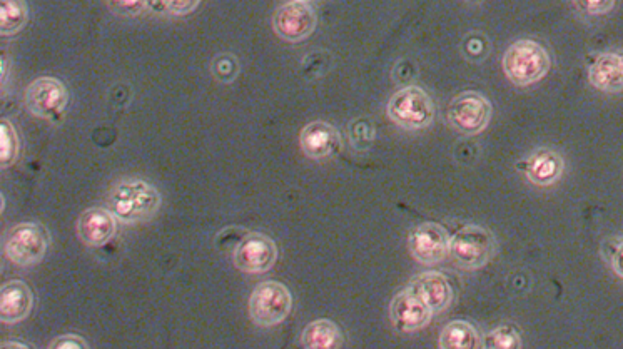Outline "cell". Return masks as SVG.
Instances as JSON below:
<instances>
[{"label":"cell","mask_w":623,"mask_h":349,"mask_svg":"<svg viewBox=\"0 0 623 349\" xmlns=\"http://www.w3.org/2000/svg\"><path fill=\"white\" fill-rule=\"evenodd\" d=\"M161 193L142 179H122L107 198L112 214L122 223H142L154 218L161 208Z\"/></svg>","instance_id":"6da1fadb"},{"label":"cell","mask_w":623,"mask_h":349,"mask_svg":"<svg viewBox=\"0 0 623 349\" xmlns=\"http://www.w3.org/2000/svg\"><path fill=\"white\" fill-rule=\"evenodd\" d=\"M550 66L547 49L530 39L515 42L503 56V71L515 86L535 84L547 76Z\"/></svg>","instance_id":"7a4b0ae2"},{"label":"cell","mask_w":623,"mask_h":349,"mask_svg":"<svg viewBox=\"0 0 623 349\" xmlns=\"http://www.w3.org/2000/svg\"><path fill=\"white\" fill-rule=\"evenodd\" d=\"M497 251V241L488 229L468 224L458 229L450 239V256L460 268H483Z\"/></svg>","instance_id":"3957f363"},{"label":"cell","mask_w":623,"mask_h":349,"mask_svg":"<svg viewBox=\"0 0 623 349\" xmlns=\"http://www.w3.org/2000/svg\"><path fill=\"white\" fill-rule=\"evenodd\" d=\"M388 116L391 121L405 129H425L435 119V106L421 87H403L391 96Z\"/></svg>","instance_id":"277c9868"},{"label":"cell","mask_w":623,"mask_h":349,"mask_svg":"<svg viewBox=\"0 0 623 349\" xmlns=\"http://www.w3.org/2000/svg\"><path fill=\"white\" fill-rule=\"evenodd\" d=\"M293 308V296L283 283L264 281L254 288L249 298V316L263 328L276 326L288 318Z\"/></svg>","instance_id":"5b68a950"},{"label":"cell","mask_w":623,"mask_h":349,"mask_svg":"<svg viewBox=\"0 0 623 349\" xmlns=\"http://www.w3.org/2000/svg\"><path fill=\"white\" fill-rule=\"evenodd\" d=\"M49 233L42 224L19 223L7 231L4 254L17 266H31L46 256Z\"/></svg>","instance_id":"8992f818"},{"label":"cell","mask_w":623,"mask_h":349,"mask_svg":"<svg viewBox=\"0 0 623 349\" xmlns=\"http://www.w3.org/2000/svg\"><path fill=\"white\" fill-rule=\"evenodd\" d=\"M446 117L456 131L465 136H475L492 119V104L480 92H461L460 96L450 102Z\"/></svg>","instance_id":"52a82bcc"},{"label":"cell","mask_w":623,"mask_h":349,"mask_svg":"<svg viewBox=\"0 0 623 349\" xmlns=\"http://www.w3.org/2000/svg\"><path fill=\"white\" fill-rule=\"evenodd\" d=\"M69 91L57 77H39L26 91V104L34 116L57 121L66 111Z\"/></svg>","instance_id":"ba28073f"},{"label":"cell","mask_w":623,"mask_h":349,"mask_svg":"<svg viewBox=\"0 0 623 349\" xmlns=\"http://www.w3.org/2000/svg\"><path fill=\"white\" fill-rule=\"evenodd\" d=\"M233 261L243 273H266L278 261V246L266 234L248 233L234 249Z\"/></svg>","instance_id":"9c48e42d"},{"label":"cell","mask_w":623,"mask_h":349,"mask_svg":"<svg viewBox=\"0 0 623 349\" xmlns=\"http://www.w3.org/2000/svg\"><path fill=\"white\" fill-rule=\"evenodd\" d=\"M316 14L306 2H288L274 12L273 27L283 41L299 42L315 31Z\"/></svg>","instance_id":"30bf717a"},{"label":"cell","mask_w":623,"mask_h":349,"mask_svg":"<svg viewBox=\"0 0 623 349\" xmlns=\"http://www.w3.org/2000/svg\"><path fill=\"white\" fill-rule=\"evenodd\" d=\"M450 239L441 224L423 223L411 231L408 246L416 261L435 264L450 254Z\"/></svg>","instance_id":"8fae6325"},{"label":"cell","mask_w":623,"mask_h":349,"mask_svg":"<svg viewBox=\"0 0 623 349\" xmlns=\"http://www.w3.org/2000/svg\"><path fill=\"white\" fill-rule=\"evenodd\" d=\"M391 321L401 333H413L430 323L433 311L428 304L408 286L396 294L390 306Z\"/></svg>","instance_id":"7c38bea8"},{"label":"cell","mask_w":623,"mask_h":349,"mask_svg":"<svg viewBox=\"0 0 623 349\" xmlns=\"http://www.w3.org/2000/svg\"><path fill=\"white\" fill-rule=\"evenodd\" d=\"M517 169L527 174L530 183L547 188L562 178L563 157L553 149L542 147L530 154L527 159L518 162Z\"/></svg>","instance_id":"4fadbf2b"},{"label":"cell","mask_w":623,"mask_h":349,"mask_svg":"<svg viewBox=\"0 0 623 349\" xmlns=\"http://www.w3.org/2000/svg\"><path fill=\"white\" fill-rule=\"evenodd\" d=\"M116 216L111 209L89 208L79 216L77 234L82 243L99 248L111 241L117 231Z\"/></svg>","instance_id":"5bb4252c"},{"label":"cell","mask_w":623,"mask_h":349,"mask_svg":"<svg viewBox=\"0 0 623 349\" xmlns=\"http://www.w3.org/2000/svg\"><path fill=\"white\" fill-rule=\"evenodd\" d=\"M588 81L598 91L617 92L623 89V49L602 52L588 66Z\"/></svg>","instance_id":"9a60e30c"},{"label":"cell","mask_w":623,"mask_h":349,"mask_svg":"<svg viewBox=\"0 0 623 349\" xmlns=\"http://www.w3.org/2000/svg\"><path fill=\"white\" fill-rule=\"evenodd\" d=\"M299 142L304 154L311 159L335 156L341 149L340 132L325 121L309 122L304 126Z\"/></svg>","instance_id":"2e32d148"},{"label":"cell","mask_w":623,"mask_h":349,"mask_svg":"<svg viewBox=\"0 0 623 349\" xmlns=\"http://www.w3.org/2000/svg\"><path fill=\"white\" fill-rule=\"evenodd\" d=\"M34 296L27 283L14 279L0 289V319L4 324L21 323L31 313Z\"/></svg>","instance_id":"e0dca14e"},{"label":"cell","mask_w":623,"mask_h":349,"mask_svg":"<svg viewBox=\"0 0 623 349\" xmlns=\"http://www.w3.org/2000/svg\"><path fill=\"white\" fill-rule=\"evenodd\" d=\"M410 288L420 296L433 314L441 313L453 301V288L445 274L428 271L411 279Z\"/></svg>","instance_id":"ac0fdd59"},{"label":"cell","mask_w":623,"mask_h":349,"mask_svg":"<svg viewBox=\"0 0 623 349\" xmlns=\"http://www.w3.org/2000/svg\"><path fill=\"white\" fill-rule=\"evenodd\" d=\"M299 341L306 349H330L340 348L345 339L338 324L331 319H316L303 329Z\"/></svg>","instance_id":"d6986e66"},{"label":"cell","mask_w":623,"mask_h":349,"mask_svg":"<svg viewBox=\"0 0 623 349\" xmlns=\"http://www.w3.org/2000/svg\"><path fill=\"white\" fill-rule=\"evenodd\" d=\"M438 344L443 349H477L482 348L483 338L473 324L458 319V321L446 324L441 331Z\"/></svg>","instance_id":"ffe728a7"},{"label":"cell","mask_w":623,"mask_h":349,"mask_svg":"<svg viewBox=\"0 0 623 349\" xmlns=\"http://www.w3.org/2000/svg\"><path fill=\"white\" fill-rule=\"evenodd\" d=\"M29 9L26 0H0V32L14 36L26 27Z\"/></svg>","instance_id":"44dd1931"},{"label":"cell","mask_w":623,"mask_h":349,"mask_svg":"<svg viewBox=\"0 0 623 349\" xmlns=\"http://www.w3.org/2000/svg\"><path fill=\"white\" fill-rule=\"evenodd\" d=\"M21 152V141L11 121L0 122V161L2 167H9L17 161Z\"/></svg>","instance_id":"7402d4cb"},{"label":"cell","mask_w":623,"mask_h":349,"mask_svg":"<svg viewBox=\"0 0 623 349\" xmlns=\"http://www.w3.org/2000/svg\"><path fill=\"white\" fill-rule=\"evenodd\" d=\"M483 348L515 349L522 348V336L512 324L493 329L483 338Z\"/></svg>","instance_id":"603a6c76"},{"label":"cell","mask_w":623,"mask_h":349,"mask_svg":"<svg viewBox=\"0 0 623 349\" xmlns=\"http://www.w3.org/2000/svg\"><path fill=\"white\" fill-rule=\"evenodd\" d=\"M350 141L355 149L363 151L371 146V142L375 141V127L365 119L351 122Z\"/></svg>","instance_id":"cb8c5ba5"},{"label":"cell","mask_w":623,"mask_h":349,"mask_svg":"<svg viewBox=\"0 0 623 349\" xmlns=\"http://www.w3.org/2000/svg\"><path fill=\"white\" fill-rule=\"evenodd\" d=\"M213 74L218 77L221 82L234 81V77L238 76L239 62L236 57L231 54H221L216 57L213 62Z\"/></svg>","instance_id":"d4e9b609"},{"label":"cell","mask_w":623,"mask_h":349,"mask_svg":"<svg viewBox=\"0 0 623 349\" xmlns=\"http://www.w3.org/2000/svg\"><path fill=\"white\" fill-rule=\"evenodd\" d=\"M107 6L119 16L136 17L144 12L149 0H106Z\"/></svg>","instance_id":"484cf974"},{"label":"cell","mask_w":623,"mask_h":349,"mask_svg":"<svg viewBox=\"0 0 623 349\" xmlns=\"http://www.w3.org/2000/svg\"><path fill=\"white\" fill-rule=\"evenodd\" d=\"M573 4L585 16H603L615 6V0H573Z\"/></svg>","instance_id":"4316f807"},{"label":"cell","mask_w":623,"mask_h":349,"mask_svg":"<svg viewBox=\"0 0 623 349\" xmlns=\"http://www.w3.org/2000/svg\"><path fill=\"white\" fill-rule=\"evenodd\" d=\"M201 0H158L159 9L174 16H186L199 6Z\"/></svg>","instance_id":"83f0119b"},{"label":"cell","mask_w":623,"mask_h":349,"mask_svg":"<svg viewBox=\"0 0 623 349\" xmlns=\"http://www.w3.org/2000/svg\"><path fill=\"white\" fill-rule=\"evenodd\" d=\"M52 349H82L89 348L86 339L77 334H64L61 338L54 339L51 343Z\"/></svg>","instance_id":"f1b7e54d"},{"label":"cell","mask_w":623,"mask_h":349,"mask_svg":"<svg viewBox=\"0 0 623 349\" xmlns=\"http://www.w3.org/2000/svg\"><path fill=\"white\" fill-rule=\"evenodd\" d=\"M610 263L615 273L623 278V239L613 244V249L610 251Z\"/></svg>","instance_id":"f546056e"},{"label":"cell","mask_w":623,"mask_h":349,"mask_svg":"<svg viewBox=\"0 0 623 349\" xmlns=\"http://www.w3.org/2000/svg\"><path fill=\"white\" fill-rule=\"evenodd\" d=\"M2 348H31L26 343H16V341H9V343H2Z\"/></svg>","instance_id":"4dcf8cb0"},{"label":"cell","mask_w":623,"mask_h":349,"mask_svg":"<svg viewBox=\"0 0 623 349\" xmlns=\"http://www.w3.org/2000/svg\"><path fill=\"white\" fill-rule=\"evenodd\" d=\"M296 2H308V0H296Z\"/></svg>","instance_id":"1f68e13d"}]
</instances>
